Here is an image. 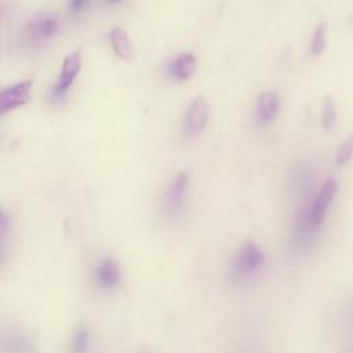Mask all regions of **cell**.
Wrapping results in <instances>:
<instances>
[{
  "instance_id": "obj_1",
  "label": "cell",
  "mask_w": 353,
  "mask_h": 353,
  "mask_svg": "<svg viewBox=\"0 0 353 353\" xmlns=\"http://www.w3.org/2000/svg\"><path fill=\"white\" fill-rule=\"evenodd\" d=\"M338 190V183L335 179L330 178L327 179L320 190L317 192L313 201L309 204V207L298 216L296 222V236L299 241L309 240L321 226L324 222L325 214L335 199Z\"/></svg>"
},
{
  "instance_id": "obj_2",
  "label": "cell",
  "mask_w": 353,
  "mask_h": 353,
  "mask_svg": "<svg viewBox=\"0 0 353 353\" xmlns=\"http://www.w3.org/2000/svg\"><path fill=\"white\" fill-rule=\"evenodd\" d=\"M210 117V108L208 102L203 95L196 97L186 109L183 128L185 132L190 137L199 135L207 125Z\"/></svg>"
},
{
  "instance_id": "obj_3",
  "label": "cell",
  "mask_w": 353,
  "mask_h": 353,
  "mask_svg": "<svg viewBox=\"0 0 353 353\" xmlns=\"http://www.w3.org/2000/svg\"><path fill=\"white\" fill-rule=\"evenodd\" d=\"M32 91V81H22L17 83L8 88H4L0 91V116L4 113L17 109L19 106H23L29 98Z\"/></svg>"
},
{
  "instance_id": "obj_4",
  "label": "cell",
  "mask_w": 353,
  "mask_h": 353,
  "mask_svg": "<svg viewBox=\"0 0 353 353\" xmlns=\"http://www.w3.org/2000/svg\"><path fill=\"white\" fill-rule=\"evenodd\" d=\"M189 186V174L186 171H181L170 183L165 192V207L170 212L179 215L188 194Z\"/></svg>"
},
{
  "instance_id": "obj_5",
  "label": "cell",
  "mask_w": 353,
  "mask_h": 353,
  "mask_svg": "<svg viewBox=\"0 0 353 353\" xmlns=\"http://www.w3.org/2000/svg\"><path fill=\"white\" fill-rule=\"evenodd\" d=\"M265 261V254L262 250L252 241H245L237 254L236 268L239 273L250 274L258 270Z\"/></svg>"
},
{
  "instance_id": "obj_6",
  "label": "cell",
  "mask_w": 353,
  "mask_h": 353,
  "mask_svg": "<svg viewBox=\"0 0 353 353\" xmlns=\"http://www.w3.org/2000/svg\"><path fill=\"white\" fill-rule=\"evenodd\" d=\"M81 68V55L79 51H74L72 54H69L63 62H62V69L58 77V81L55 84L54 92L55 95H62L65 94L69 87L73 84L74 79L77 77L79 72Z\"/></svg>"
},
{
  "instance_id": "obj_7",
  "label": "cell",
  "mask_w": 353,
  "mask_h": 353,
  "mask_svg": "<svg viewBox=\"0 0 353 353\" xmlns=\"http://www.w3.org/2000/svg\"><path fill=\"white\" fill-rule=\"evenodd\" d=\"M196 70V57L192 52H182L171 59L167 66V74L175 81L189 80Z\"/></svg>"
},
{
  "instance_id": "obj_8",
  "label": "cell",
  "mask_w": 353,
  "mask_h": 353,
  "mask_svg": "<svg viewBox=\"0 0 353 353\" xmlns=\"http://www.w3.org/2000/svg\"><path fill=\"white\" fill-rule=\"evenodd\" d=\"M95 279L103 288H114L121 281V272L116 261L106 258L95 269Z\"/></svg>"
},
{
  "instance_id": "obj_9",
  "label": "cell",
  "mask_w": 353,
  "mask_h": 353,
  "mask_svg": "<svg viewBox=\"0 0 353 353\" xmlns=\"http://www.w3.org/2000/svg\"><path fill=\"white\" fill-rule=\"evenodd\" d=\"M30 345L23 334L14 330L0 331V353H29Z\"/></svg>"
},
{
  "instance_id": "obj_10",
  "label": "cell",
  "mask_w": 353,
  "mask_h": 353,
  "mask_svg": "<svg viewBox=\"0 0 353 353\" xmlns=\"http://www.w3.org/2000/svg\"><path fill=\"white\" fill-rule=\"evenodd\" d=\"M280 110V99L277 92L274 91H265L261 94L256 106V116L258 120L263 124L270 123Z\"/></svg>"
},
{
  "instance_id": "obj_11",
  "label": "cell",
  "mask_w": 353,
  "mask_h": 353,
  "mask_svg": "<svg viewBox=\"0 0 353 353\" xmlns=\"http://www.w3.org/2000/svg\"><path fill=\"white\" fill-rule=\"evenodd\" d=\"M110 44L112 48L114 51V54L124 59V61H130L132 58L134 54V47L132 43L127 34V32L121 28H114L110 33Z\"/></svg>"
},
{
  "instance_id": "obj_12",
  "label": "cell",
  "mask_w": 353,
  "mask_h": 353,
  "mask_svg": "<svg viewBox=\"0 0 353 353\" xmlns=\"http://www.w3.org/2000/svg\"><path fill=\"white\" fill-rule=\"evenodd\" d=\"M28 30L32 36H36L39 39H48L55 33L57 22L52 18H46V19H41V21H37V22L32 23L28 28Z\"/></svg>"
},
{
  "instance_id": "obj_13",
  "label": "cell",
  "mask_w": 353,
  "mask_h": 353,
  "mask_svg": "<svg viewBox=\"0 0 353 353\" xmlns=\"http://www.w3.org/2000/svg\"><path fill=\"white\" fill-rule=\"evenodd\" d=\"M325 47H327V26L324 22H320L313 33L309 52H310V55L317 57L321 52H324Z\"/></svg>"
},
{
  "instance_id": "obj_14",
  "label": "cell",
  "mask_w": 353,
  "mask_h": 353,
  "mask_svg": "<svg viewBox=\"0 0 353 353\" xmlns=\"http://www.w3.org/2000/svg\"><path fill=\"white\" fill-rule=\"evenodd\" d=\"M336 123V108L335 102L331 97H327L324 99L323 105V113H321V124L324 128L331 130Z\"/></svg>"
},
{
  "instance_id": "obj_15",
  "label": "cell",
  "mask_w": 353,
  "mask_h": 353,
  "mask_svg": "<svg viewBox=\"0 0 353 353\" xmlns=\"http://www.w3.org/2000/svg\"><path fill=\"white\" fill-rule=\"evenodd\" d=\"M352 159H353V134L349 138H346L338 148V152L335 156V164L338 167H342L347 164Z\"/></svg>"
},
{
  "instance_id": "obj_16",
  "label": "cell",
  "mask_w": 353,
  "mask_h": 353,
  "mask_svg": "<svg viewBox=\"0 0 353 353\" xmlns=\"http://www.w3.org/2000/svg\"><path fill=\"white\" fill-rule=\"evenodd\" d=\"M90 345V332L87 328L80 327L72 341V353H87Z\"/></svg>"
},
{
  "instance_id": "obj_17",
  "label": "cell",
  "mask_w": 353,
  "mask_h": 353,
  "mask_svg": "<svg viewBox=\"0 0 353 353\" xmlns=\"http://www.w3.org/2000/svg\"><path fill=\"white\" fill-rule=\"evenodd\" d=\"M84 3H85V0H72V8L73 10H80Z\"/></svg>"
},
{
  "instance_id": "obj_18",
  "label": "cell",
  "mask_w": 353,
  "mask_h": 353,
  "mask_svg": "<svg viewBox=\"0 0 353 353\" xmlns=\"http://www.w3.org/2000/svg\"><path fill=\"white\" fill-rule=\"evenodd\" d=\"M110 1H119V0H110Z\"/></svg>"
}]
</instances>
